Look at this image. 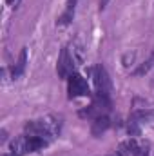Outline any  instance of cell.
Here are the masks:
<instances>
[{"label":"cell","mask_w":154,"mask_h":156,"mask_svg":"<svg viewBox=\"0 0 154 156\" xmlns=\"http://www.w3.org/2000/svg\"><path fill=\"white\" fill-rule=\"evenodd\" d=\"M93 78H94V85H96V93H98V96L111 100L113 83H111V78H109L107 69H105L102 64H96V66H94V69H93Z\"/></svg>","instance_id":"cell-1"},{"label":"cell","mask_w":154,"mask_h":156,"mask_svg":"<svg viewBox=\"0 0 154 156\" xmlns=\"http://www.w3.org/2000/svg\"><path fill=\"white\" fill-rule=\"evenodd\" d=\"M67 91H69V98H76V96H87L91 94L87 82L83 80L82 75L73 73L71 76L67 78Z\"/></svg>","instance_id":"cell-2"},{"label":"cell","mask_w":154,"mask_h":156,"mask_svg":"<svg viewBox=\"0 0 154 156\" xmlns=\"http://www.w3.org/2000/svg\"><path fill=\"white\" fill-rule=\"evenodd\" d=\"M73 67H75V62L73 58L69 56V51L67 49H62L60 53V58H58V64H56V73L60 78H69L73 75Z\"/></svg>","instance_id":"cell-3"},{"label":"cell","mask_w":154,"mask_h":156,"mask_svg":"<svg viewBox=\"0 0 154 156\" xmlns=\"http://www.w3.org/2000/svg\"><path fill=\"white\" fill-rule=\"evenodd\" d=\"M9 149H11V154L13 156L27 154V153H29V136H27V134L16 136V138L9 144Z\"/></svg>","instance_id":"cell-4"},{"label":"cell","mask_w":154,"mask_h":156,"mask_svg":"<svg viewBox=\"0 0 154 156\" xmlns=\"http://www.w3.org/2000/svg\"><path fill=\"white\" fill-rule=\"evenodd\" d=\"M142 147L143 145H140L134 138H129V140H125V142H121L120 145H118V156H138L140 154V151H142Z\"/></svg>","instance_id":"cell-5"},{"label":"cell","mask_w":154,"mask_h":156,"mask_svg":"<svg viewBox=\"0 0 154 156\" xmlns=\"http://www.w3.org/2000/svg\"><path fill=\"white\" fill-rule=\"evenodd\" d=\"M109 127H111V120H109L107 115H103V116L94 118L93 127H91V133H93V136H100V134H102V133H105Z\"/></svg>","instance_id":"cell-6"},{"label":"cell","mask_w":154,"mask_h":156,"mask_svg":"<svg viewBox=\"0 0 154 156\" xmlns=\"http://www.w3.org/2000/svg\"><path fill=\"white\" fill-rule=\"evenodd\" d=\"M26 64H27V47H24V49L20 51L18 60H16V64H15V67H13V78H15V80L24 75V71H26Z\"/></svg>","instance_id":"cell-7"},{"label":"cell","mask_w":154,"mask_h":156,"mask_svg":"<svg viewBox=\"0 0 154 156\" xmlns=\"http://www.w3.org/2000/svg\"><path fill=\"white\" fill-rule=\"evenodd\" d=\"M154 118V109H136L132 115H131V122H136V123H142V122H149Z\"/></svg>","instance_id":"cell-8"},{"label":"cell","mask_w":154,"mask_h":156,"mask_svg":"<svg viewBox=\"0 0 154 156\" xmlns=\"http://www.w3.org/2000/svg\"><path fill=\"white\" fill-rule=\"evenodd\" d=\"M75 5H76V0H69V2H67V7H65V13L58 18L56 24H60V26L69 24V22L73 20V16H75Z\"/></svg>","instance_id":"cell-9"},{"label":"cell","mask_w":154,"mask_h":156,"mask_svg":"<svg viewBox=\"0 0 154 156\" xmlns=\"http://www.w3.org/2000/svg\"><path fill=\"white\" fill-rule=\"evenodd\" d=\"M152 66H154V51L151 53V56L138 67V69H134L132 71V76H143V75H147L151 69H152Z\"/></svg>","instance_id":"cell-10"},{"label":"cell","mask_w":154,"mask_h":156,"mask_svg":"<svg viewBox=\"0 0 154 156\" xmlns=\"http://www.w3.org/2000/svg\"><path fill=\"white\" fill-rule=\"evenodd\" d=\"M107 4H109V0H100V11H103L107 7Z\"/></svg>","instance_id":"cell-11"},{"label":"cell","mask_w":154,"mask_h":156,"mask_svg":"<svg viewBox=\"0 0 154 156\" xmlns=\"http://www.w3.org/2000/svg\"><path fill=\"white\" fill-rule=\"evenodd\" d=\"M13 2H15V0H7V4H13Z\"/></svg>","instance_id":"cell-12"},{"label":"cell","mask_w":154,"mask_h":156,"mask_svg":"<svg viewBox=\"0 0 154 156\" xmlns=\"http://www.w3.org/2000/svg\"><path fill=\"white\" fill-rule=\"evenodd\" d=\"M2 156H13V154H2Z\"/></svg>","instance_id":"cell-13"},{"label":"cell","mask_w":154,"mask_h":156,"mask_svg":"<svg viewBox=\"0 0 154 156\" xmlns=\"http://www.w3.org/2000/svg\"><path fill=\"white\" fill-rule=\"evenodd\" d=\"M152 85H154V82H152Z\"/></svg>","instance_id":"cell-14"}]
</instances>
